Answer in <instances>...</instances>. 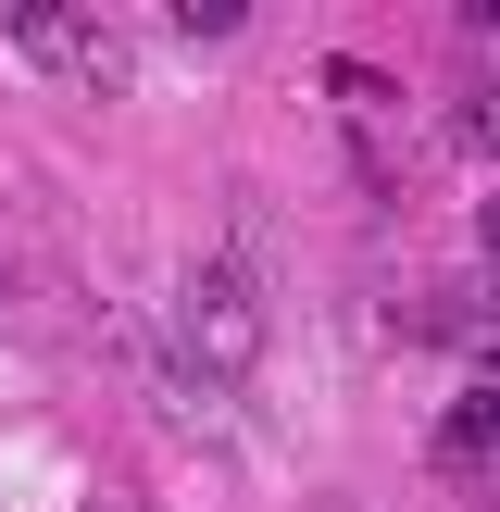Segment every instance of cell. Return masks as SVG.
<instances>
[{"label":"cell","instance_id":"1","mask_svg":"<svg viewBox=\"0 0 500 512\" xmlns=\"http://www.w3.org/2000/svg\"><path fill=\"white\" fill-rule=\"evenodd\" d=\"M175 363H200V388H238L263 363V275L238 250H200L175 288Z\"/></svg>","mask_w":500,"mask_h":512},{"label":"cell","instance_id":"2","mask_svg":"<svg viewBox=\"0 0 500 512\" xmlns=\"http://www.w3.org/2000/svg\"><path fill=\"white\" fill-rule=\"evenodd\" d=\"M0 50L38 63V75H113V25L100 13H38L25 0V13H0Z\"/></svg>","mask_w":500,"mask_h":512},{"label":"cell","instance_id":"3","mask_svg":"<svg viewBox=\"0 0 500 512\" xmlns=\"http://www.w3.org/2000/svg\"><path fill=\"white\" fill-rule=\"evenodd\" d=\"M438 463H463V475H500V388H488V375H475V388L438 413Z\"/></svg>","mask_w":500,"mask_h":512},{"label":"cell","instance_id":"4","mask_svg":"<svg viewBox=\"0 0 500 512\" xmlns=\"http://www.w3.org/2000/svg\"><path fill=\"white\" fill-rule=\"evenodd\" d=\"M450 138H463V163H500V75H475L450 100Z\"/></svg>","mask_w":500,"mask_h":512},{"label":"cell","instance_id":"5","mask_svg":"<svg viewBox=\"0 0 500 512\" xmlns=\"http://www.w3.org/2000/svg\"><path fill=\"white\" fill-rule=\"evenodd\" d=\"M238 25H250L238 0H175V38H188V50H213V38H238Z\"/></svg>","mask_w":500,"mask_h":512},{"label":"cell","instance_id":"6","mask_svg":"<svg viewBox=\"0 0 500 512\" xmlns=\"http://www.w3.org/2000/svg\"><path fill=\"white\" fill-rule=\"evenodd\" d=\"M475 250H488V263H500V188H488V213H475Z\"/></svg>","mask_w":500,"mask_h":512},{"label":"cell","instance_id":"7","mask_svg":"<svg viewBox=\"0 0 500 512\" xmlns=\"http://www.w3.org/2000/svg\"><path fill=\"white\" fill-rule=\"evenodd\" d=\"M0 300H13V263H0Z\"/></svg>","mask_w":500,"mask_h":512}]
</instances>
